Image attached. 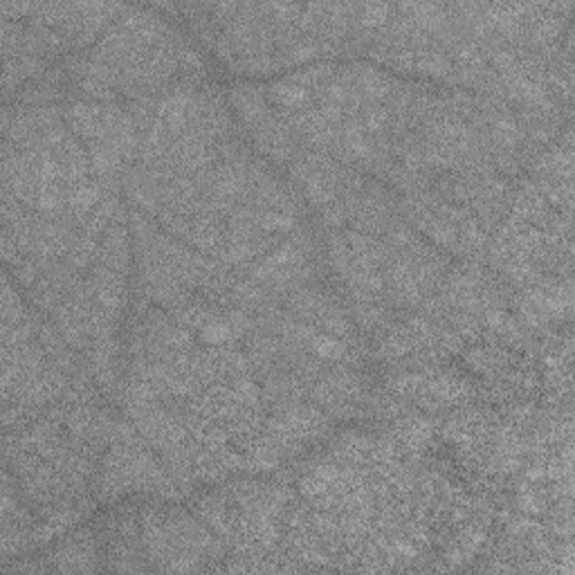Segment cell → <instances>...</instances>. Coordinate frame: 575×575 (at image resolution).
Masks as SVG:
<instances>
[{"label": "cell", "mask_w": 575, "mask_h": 575, "mask_svg": "<svg viewBox=\"0 0 575 575\" xmlns=\"http://www.w3.org/2000/svg\"><path fill=\"white\" fill-rule=\"evenodd\" d=\"M389 14H391V7L387 5H362L358 10V19L364 25L376 27V25H382L389 19Z\"/></svg>", "instance_id": "cell-1"}]
</instances>
